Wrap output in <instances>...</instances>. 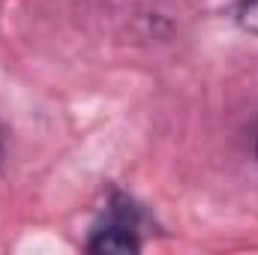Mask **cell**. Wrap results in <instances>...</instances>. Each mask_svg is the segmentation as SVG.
Here are the masks:
<instances>
[{
    "label": "cell",
    "mask_w": 258,
    "mask_h": 255,
    "mask_svg": "<svg viewBox=\"0 0 258 255\" xmlns=\"http://www.w3.org/2000/svg\"><path fill=\"white\" fill-rule=\"evenodd\" d=\"M252 153H255V162H258V123L252 129Z\"/></svg>",
    "instance_id": "obj_3"
},
{
    "label": "cell",
    "mask_w": 258,
    "mask_h": 255,
    "mask_svg": "<svg viewBox=\"0 0 258 255\" xmlns=\"http://www.w3.org/2000/svg\"><path fill=\"white\" fill-rule=\"evenodd\" d=\"M234 18L246 33L258 36V0H237L234 3Z\"/></svg>",
    "instance_id": "obj_2"
},
{
    "label": "cell",
    "mask_w": 258,
    "mask_h": 255,
    "mask_svg": "<svg viewBox=\"0 0 258 255\" xmlns=\"http://www.w3.org/2000/svg\"><path fill=\"white\" fill-rule=\"evenodd\" d=\"M144 210L123 192H114L108 198V207L102 213V219L93 225L90 237H87V252L96 255H114V252H138L141 243V231H144Z\"/></svg>",
    "instance_id": "obj_1"
},
{
    "label": "cell",
    "mask_w": 258,
    "mask_h": 255,
    "mask_svg": "<svg viewBox=\"0 0 258 255\" xmlns=\"http://www.w3.org/2000/svg\"><path fill=\"white\" fill-rule=\"evenodd\" d=\"M3 153H6V138H3V129H0V162H3Z\"/></svg>",
    "instance_id": "obj_4"
}]
</instances>
